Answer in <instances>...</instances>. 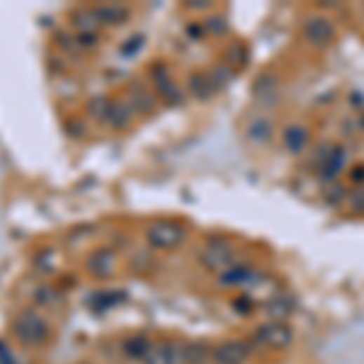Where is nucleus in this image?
Segmentation results:
<instances>
[{
    "label": "nucleus",
    "instance_id": "1",
    "mask_svg": "<svg viewBox=\"0 0 364 364\" xmlns=\"http://www.w3.org/2000/svg\"><path fill=\"white\" fill-rule=\"evenodd\" d=\"M13 330H15V337H18L22 345H29V347L44 345L51 335L49 323H46L36 311H22V314H18V318L13 321Z\"/></svg>",
    "mask_w": 364,
    "mask_h": 364
},
{
    "label": "nucleus",
    "instance_id": "7",
    "mask_svg": "<svg viewBox=\"0 0 364 364\" xmlns=\"http://www.w3.org/2000/svg\"><path fill=\"white\" fill-rule=\"evenodd\" d=\"M151 78H153V86H156L158 95L163 97V102L166 105H182L184 95L180 88L175 86V81L170 78V73L166 71L163 66H156L151 71Z\"/></svg>",
    "mask_w": 364,
    "mask_h": 364
},
{
    "label": "nucleus",
    "instance_id": "4",
    "mask_svg": "<svg viewBox=\"0 0 364 364\" xmlns=\"http://www.w3.org/2000/svg\"><path fill=\"white\" fill-rule=\"evenodd\" d=\"M236 252H234V245H231L229 241L224 238H212L204 245L202 255H199V260H202V265L207 267V270L212 272H224L229 270L231 265H236Z\"/></svg>",
    "mask_w": 364,
    "mask_h": 364
},
{
    "label": "nucleus",
    "instance_id": "11",
    "mask_svg": "<svg viewBox=\"0 0 364 364\" xmlns=\"http://www.w3.org/2000/svg\"><path fill=\"white\" fill-rule=\"evenodd\" d=\"M282 144L289 153H302L309 144V129L304 124H289L282 134Z\"/></svg>",
    "mask_w": 364,
    "mask_h": 364
},
{
    "label": "nucleus",
    "instance_id": "18",
    "mask_svg": "<svg viewBox=\"0 0 364 364\" xmlns=\"http://www.w3.org/2000/svg\"><path fill=\"white\" fill-rule=\"evenodd\" d=\"M73 27L78 29V34H90V32H95V27H97V15H95L93 8H86V10H76L73 13Z\"/></svg>",
    "mask_w": 364,
    "mask_h": 364
},
{
    "label": "nucleus",
    "instance_id": "2",
    "mask_svg": "<svg viewBox=\"0 0 364 364\" xmlns=\"http://www.w3.org/2000/svg\"><path fill=\"white\" fill-rule=\"evenodd\" d=\"M294 328L287 323V321H265L262 325H257L255 328V335H252V340L257 342L260 347H265V350H287V347H292L294 342Z\"/></svg>",
    "mask_w": 364,
    "mask_h": 364
},
{
    "label": "nucleus",
    "instance_id": "30",
    "mask_svg": "<svg viewBox=\"0 0 364 364\" xmlns=\"http://www.w3.org/2000/svg\"><path fill=\"white\" fill-rule=\"evenodd\" d=\"M234 54H236L234 63H238V66H241V63L245 61V49H243L241 44H234V46H231V51H229V56H234Z\"/></svg>",
    "mask_w": 364,
    "mask_h": 364
},
{
    "label": "nucleus",
    "instance_id": "32",
    "mask_svg": "<svg viewBox=\"0 0 364 364\" xmlns=\"http://www.w3.org/2000/svg\"><path fill=\"white\" fill-rule=\"evenodd\" d=\"M192 10H209V3H204V0H197L194 5H189Z\"/></svg>",
    "mask_w": 364,
    "mask_h": 364
},
{
    "label": "nucleus",
    "instance_id": "19",
    "mask_svg": "<svg viewBox=\"0 0 364 364\" xmlns=\"http://www.w3.org/2000/svg\"><path fill=\"white\" fill-rule=\"evenodd\" d=\"M189 93L199 100H207L209 95L214 93V86L207 73H192V76H189Z\"/></svg>",
    "mask_w": 364,
    "mask_h": 364
},
{
    "label": "nucleus",
    "instance_id": "16",
    "mask_svg": "<svg viewBox=\"0 0 364 364\" xmlns=\"http://www.w3.org/2000/svg\"><path fill=\"white\" fill-rule=\"evenodd\" d=\"M90 270L95 277H100V279H105V277H109V274L114 272V252H109V250H97L95 255L90 257Z\"/></svg>",
    "mask_w": 364,
    "mask_h": 364
},
{
    "label": "nucleus",
    "instance_id": "9",
    "mask_svg": "<svg viewBox=\"0 0 364 364\" xmlns=\"http://www.w3.org/2000/svg\"><path fill=\"white\" fill-rule=\"evenodd\" d=\"M260 279H262V274H257L252 267H248V265H238V262L219 274L221 287H250V284L260 282Z\"/></svg>",
    "mask_w": 364,
    "mask_h": 364
},
{
    "label": "nucleus",
    "instance_id": "26",
    "mask_svg": "<svg viewBox=\"0 0 364 364\" xmlns=\"http://www.w3.org/2000/svg\"><path fill=\"white\" fill-rule=\"evenodd\" d=\"M204 29L209 32V34H226L229 32V22H226V18H221V15H216V18H209L207 25H204Z\"/></svg>",
    "mask_w": 364,
    "mask_h": 364
},
{
    "label": "nucleus",
    "instance_id": "29",
    "mask_svg": "<svg viewBox=\"0 0 364 364\" xmlns=\"http://www.w3.org/2000/svg\"><path fill=\"white\" fill-rule=\"evenodd\" d=\"M350 177H352V182L360 187V184H364V166H357V168H352L350 170Z\"/></svg>",
    "mask_w": 364,
    "mask_h": 364
},
{
    "label": "nucleus",
    "instance_id": "25",
    "mask_svg": "<svg viewBox=\"0 0 364 364\" xmlns=\"http://www.w3.org/2000/svg\"><path fill=\"white\" fill-rule=\"evenodd\" d=\"M347 207H350V212L357 216L364 214V184L355 187L350 194H347Z\"/></svg>",
    "mask_w": 364,
    "mask_h": 364
},
{
    "label": "nucleus",
    "instance_id": "8",
    "mask_svg": "<svg viewBox=\"0 0 364 364\" xmlns=\"http://www.w3.org/2000/svg\"><path fill=\"white\" fill-rule=\"evenodd\" d=\"M347 166V149L345 146H325V156L321 158V175L328 182H335V177L345 170Z\"/></svg>",
    "mask_w": 364,
    "mask_h": 364
},
{
    "label": "nucleus",
    "instance_id": "3",
    "mask_svg": "<svg viewBox=\"0 0 364 364\" xmlns=\"http://www.w3.org/2000/svg\"><path fill=\"white\" fill-rule=\"evenodd\" d=\"M184 229L177 221H153L146 229V241L158 250H173L184 241Z\"/></svg>",
    "mask_w": 364,
    "mask_h": 364
},
{
    "label": "nucleus",
    "instance_id": "27",
    "mask_svg": "<svg viewBox=\"0 0 364 364\" xmlns=\"http://www.w3.org/2000/svg\"><path fill=\"white\" fill-rule=\"evenodd\" d=\"M141 46H144V36H134V39H129V44H124V46H121V56H134L136 54V51H139L141 49Z\"/></svg>",
    "mask_w": 364,
    "mask_h": 364
},
{
    "label": "nucleus",
    "instance_id": "12",
    "mask_svg": "<svg viewBox=\"0 0 364 364\" xmlns=\"http://www.w3.org/2000/svg\"><path fill=\"white\" fill-rule=\"evenodd\" d=\"M272 131H274V126L267 117H255L248 121V126H245V136L257 146L267 144V141L272 139Z\"/></svg>",
    "mask_w": 364,
    "mask_h": 364
},
{
    "label": "nucleus",
    "instance_id": "28",
    "mask_svg": "<svg viewBox=\"0 0 364 364\" xmlns=\"http://www.w3.org/2000/svg\"><path fill=\"white\" fill-rule=\"evenodd\" d=\"M78 41H81L83 49H93L97 44V34L95 32H90V34H78Z\"/></svg>",
    "mask_w": 364,
    "mask_h": 364
},
{
    "label": "nucleus",
    "instance_id": "31",
    "mask_svg": "<svg viewBox=\"0 0 364 364\" xmlns=\"http://www.w3.org/2000/svg\"><path fill=\"white\" fill-rule=\"evenodd\" d=\"M0 364H15V357L8 352V347L0 342Z\"/></svg>",
    "mask_w": 364,
    "mask_h": 364
},
{
    "label": "nucleus",
    "instance_id": "6",
    "mask_svg": "<svg viewBox=\"0 0 364 364\" xmlns=\"http://www.w3.org/2000/svg\"><path fill=\"white\" fill-rule=\"evenodd\" d=\"M250 360V342L248 340H224L212 347V362L214 364H245Z\"/></svg>",
    "mask_w": 364,
    "mask_h": 364
},
{
    "label": "nucleus",
    "instance_id": "17",
    "mask_svg": "<svg viewBox=\"0 0 364 364\" xmlns=\"http://www.w3.org/2000/svg\"><path fill=\"white\" fill-rule=\"evenodd\" d=\"M131 109H139L141 114H153L156 112V102H153L151 93L141 86H134L131 88Z\"/></svg>",
    "mask_w": 364,
    "mask_h": 364
},
{
    "label": "nucleus",
    "instance_id": "20",
    "mask_svg": "<svg viewBox=\"0 0 364 364\" xmlns=\"http://www.w3.org/2000/svg\"><path fill=\"white\" fill-rule=\"evenodd\" d=\"M255 97L260 100L262 105L265 102H274L277 97V81L272 76H260L255 83Z\"/></svg>",
    "mask_w": 364,
    "mask_h": 364
},
{
    "label": "nucleus",
    "instance_id": "24",
    "mask_svg": "<svg viewBox=\"0 0 364 364\" xmlns=\"http://www.w3.org/2000/svg\"><path fill=\"white\" fill-rule=\"evenodd\" d=\"M109 107H112V100L107 97H93V102H88V112L97 119H107Z\"/></svg>",
    "mask_w": 364,
    "mask_h": 364
},
{
    "label": "nucleus",
    "instance_id": "21",
    "mask_svg": "<svg viewBox=\"0 0 364 364\" xmlns=\"http://www.w3.org/2000/svg\"><path fill=\"white\" fill-rule=\"evenodd\" d=\"M209 81H212L214 90H224L226 86H231V78H234V71L229 68V63H221V66L212 68V71L207 73Z\"/></svg>",
    "mask_w": 364,
    "mask_h": 364
},
{
    "label": "nucleus",
    "instance_id": "10",
    "mask_svg": "<svg viewBox=\"0 0 364 364\" xmlns=\"http://www.w3.org/2000/svg\"><path fill=\"white\" fill-rule=\"evenodd\" d=\"M93 10L95 15H97V22L107 25V27H119V25H124L126 20L131 18V10L119 3H102V5H95Z\"/></svg>",
    "mask_w": 364,
    "mask_h": 364
},
{
    "label": "nucleus",
    "instance_id": "13",
    "mask_svg": "<svg viewBox=\"0 0 364 364\" xmlns=\"http://www.w3.org/2000/svg\"><path fill=\"white\" fill-rule=\"evenodd\" d=\"M131 119H134V109H131L129 102H124V100H117V102H112V107H109L107 112V124L112 126V129H126V126L131 124Z\"/></svg>",
    "mask_w": 364,
    "mask_h": 364
},
{
    "label": "nucleus",
    "instance_id": "33",
    "mask_svg": "<svg viewBox=\"0 0 364 364\" xmlns=\"http://www.w3.org/2000/svg\"><path fill=\"white\" fill-rule=\"evenodd\" d=\"M83 364H90V362H83Z\"/></svg>",
    "mask_w": 364,
    "mask_h": 364
},
{
    "label": "nucleus",
    "instance_id": "15",
    "mask_svg": "<svg viewBox=\"0 0 364 364\" xmlns=\"http://www.w3.org/2000/svg\"><path fill=\"white\" fill-rule=\"evenodd\" d=\"M151 347H153V340H151V337H146V335H134V337H129V340L124 342V355L129 357V360L144 362L146 355L151 352Z\"/></svg>",
    "mask_w": 364,
    "mask_h": 364
},
{
    "label": "nucleus",
    "instance_id": "5",
    "mask_svg": "<svg viewBox=\"0 0 364 364\" xmlns=\"http://www.w3.org/2000/svg\"><path fill=\"white\" fill-rule=\"evenodd\" d=\"M304 36L311 46L316 49H325L330 41L335 39V25L328 15H309L304 20Z\"/></svg>",
    "mask_w": 364,
    "mask_h": 364
},
{
    "label": "nucleus",
    "instance_id": "23",
    "mask_svg": "<svg viewBox=\"0 0 364 364\" xmlns=\"http://www.w3.org/2000/svg\"><path fill=\"white\" fill-rule=\"evenodd\" d=\"M144 364H168V340L153 342V347L149 355H146Z\"/></svg>",
    "mask_w": 364,
    "mask_h": 364
},
{
    "label": "nucleus",
    "instance_id": "14",
    "mask_svg": "<svg viewBox=\"0 0 364 364\" xmlns=\"http://www.w3.org/2000/svg\"><path fill=\"white\" fill-rule=\"evenodd\" d=\"M265 318L267 321H287L289 316H292V311H294V304H292V299H287V297H272L270 302L265 304Z\"/></svg>",
    "mask_w": 364,
    "mask_h": 364
},
{
    "label": "nucleus",
    "instance_id": "22",
    "mask_svg": "<svg viewBox=\"0 0 364 364\" xmlns=\"http://www.w3.org/2000/svg\"><path fill=\"white\" fill-rule=\"evenodd\" d=\"M212 360V347L204 342H189L187 345V362L189 364H207Z\"/></svg>",
    "mask_w": 364,
    "mask_h": 364
}]
</instances>
